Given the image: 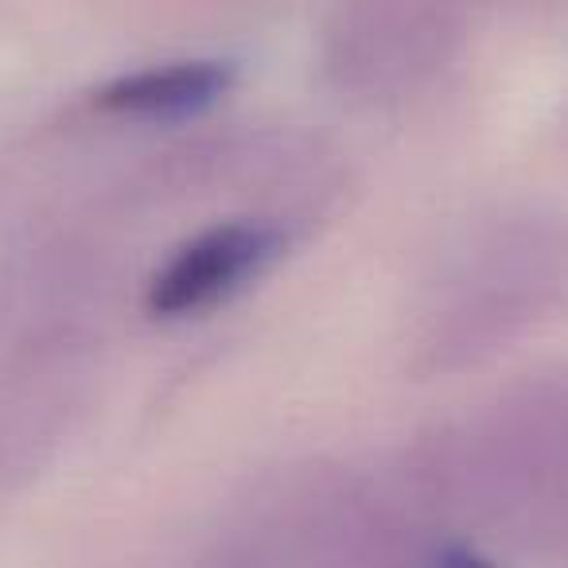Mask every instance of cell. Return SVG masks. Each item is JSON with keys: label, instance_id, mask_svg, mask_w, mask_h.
Returning a JSON list of instances; mask_svg holds the SVG:
<instances>
[{"label": "cell", "instance_id": "cell-1", "mask_svg": "<svg viewBox=\"0 0 568 568\" xmlns=\"http://www.w3.org/2000/svg\"><path fill=\"white\" fill-rule=\"evenodd\" d=\"M332 32V71L355 90H402L444 63L456 28L420 0H358Z\"/></svg>", "mask_w": 568, "mask_h": 568}, {"label": "cell", "instance_id": "cell-2", "mask_svg": "<svg viewBox=\"0 0 568 568\" xmlns=\"http://www.w3.org/2000/svg\"><path fill=\"white\" fill-rule=\"evenodd\" d=\"M284 250V234L276 222L237 219L203 230L168 257V265L152 276L149 308L152 316L183 320L214 308L234 296L245 281L261 276Z\"/></svg>", "mask_w": 568, "mask_h": 568}, {"label": "cell", "instance_id": "cell-3", "mask_svg": "<svg viewBox=\"0 0 568 568\" xmlns=\"http://www.w3.org/2000/svg\"><path fill=\"white\" fill-rule=\"evenodd\" d=\"M234 87V63L222 59H180L164 67H141V71L118 74L98 90V105L105 113L141 121H172L191 118L219 105Z\"/></svg>", "mask_w": 568, "mask_h": 568}, {"label": "cell", "instance_id": "cell-4", "mask_svg": "<svg viewBox=\"0 0 568 568\" xmlns=\"http://www.w3.org/2000/svg\"><path fill=\"white\" fill-rule=\"evenodd\" d=\"M420 568H495V565H490V560L483 557L479 549H471V545L448 541V545H436Z\"/></svg>", "mask_w": 568, "mask_h": 568}]
</instances>
